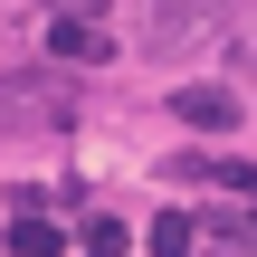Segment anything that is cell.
<instances>
[{
  "label": "cell",
  "mask_w": 257,
  "mask_h": 257,
  "mask_svg": "<svg viewBox=\"0 0 257 257\" xmlns=\"http://www.w3.org/2000/svg\"><path fill=\"white\" fill-rule=\"evenodd\" d=\"M124 248H134V229H124L114 210H95V219H86V257H124Z\"/></svg>",
  "instance_id": "7"
},
{
  "label": "cell",
  "mask_w": 257,
  "mask_h": 257,
  "mask_svg": "<svg viewBox=\"0 0 257 257\" xmlns=\"http://www.w3.org/2000/svg\"><path fill=\"white\" fill-rule=\"evenodd\" d=\"M210 181H219V191H238V200H248V219H257V162H210Z\"/></svg>",
  "instance_id": "8"
},
{
  "label": "cell",
  "mask_w": 257,
  "mask_h": 257,
  "mask_svg": "<svg viewBox=\"0 0 257 257\" xmlns=\"http://www.w3.org/2000/svg\"><path fill=\"white\" fill-rule=\"evenodd\" d=\"M219 10H229V0H143V48H181V38H200Z\"/></svg>",
  "instance_id": "3"
},
{
  "label": "cell",
  "mask_w": 257,
  "mask_h": 257,
  "mask_svg": "<svg viewBox=\"0 0 257 257\" xmlns=\"http://www.w3.org/2000/svg\"><path fill=\"white\" fill-rule=\"evenodd\" d=\"M10 248H19V257H57V248H67V229H57L48 210H19V219H10Z\"/></svg>",
  "instance_id": "6"
},
{
  "label": "cell",
  "mask_w": 257,
  "mask_h": 257,
  "mask_svg": "<svg viewBox=\"0 0 257 257\" xmlns=\"http://www.w3.org/2000/svg\"><path fill=\"white\" fill-rule=\"evenodd\" d=\"M48 57H67V67H95V57H114V29H105L95 10H57V19H48Z\"/></svg>",
  "instance_id": "2"
},
{
  "label": "cell",
  "mask_w": 257,
  "mask_h": 257,
  "mask_svg": "<svg viewBox=\"0 0 257 257\" xmlns=\"http://www.w3.org/2000/svg\"><path fill=\"white\" fill-rule=\"evenodd\" d=\"M172 114H181V124H200V134H229V124H238V95H229V86H181V95H172Z\"/></svg>",
  "instance_id": "4"
},
{
  "label": "cell",
  "mask_w": 257,
  "mask_h": 257,
  "mask_svg": "<svg viewBox=\"0 0 257 257\" xmlns=\"http://www.w3.org/2000/svg\"><path fill=\"white\" fill-rule=\"evenodd\" d=\"M143 248H153V257H191V248H200V219H191V210H153Z\"/></svg>",
  "instance_id": "5"
},
{
  "label": "cell",
  "mask_w": 257,
  "mask_h": 257,
  "mask_svg": "<svg viewBox=\"0 0 257 257\" xmlns=\"http://www.w3.org/2000/svg\"><path fill=\"white\" fill-rule=\"evenodd\" d=\"M67 124H76L67 67H10L0 76V134H67Z\"/></svg>",
  "instance_id": "1"
}]
</instances>
